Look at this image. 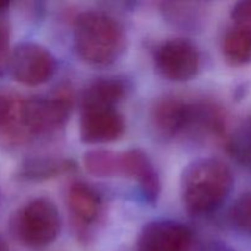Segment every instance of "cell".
Instances as JSON below:
<instances>
[{
  "label": "cell",
  "mask_w": 251,
  "mask_h": 251,
  "mask_svg": "<svg viewBox=\"0 0 251 251\" xmlns=\"http://www.w3.org/2000/svg\"><path fill=\"white\" fill-rule=\"evenodd\" d=\"M73 41L78 58L98 68L114 64L126 46V36L120 22L100 10H88L76 17Z\"/></svg>",
  "instance_id": "1"
},
{
  "label": "cell",
  "mask_w": 251,
  "mask_h": 251,
  "mask_svg": "<svg viewBox=\"0 0 251 251\" xmlns=\"http://www.w3.org/2000/svg\"><path fill=\"white\" fill-rule=\"evenodd\" d=\"M234 176L226 162L208 157L191 162L181 176V201L189 213L203 216L217 211L229 196Z\"/></svg>",
  "instance_id": "2"
},
{
  "label": "cell",
  "mask_w": 251,
  "mask_h": 251,
  "mask_svg": "<svg viewBox=\"0 0 251 251\" xmlns=\"http://www.w3.org/2000/svg\"><path fill=\"white\" fill-rule=\"evenodd\" d=\"M60 229V213L48 198L32 199L16 210L10 220L12 235L31 249L49 247L55 242Z\"/></svg>",
  "instance_id": "3"
},
{
  "label": "cell",
  "mask_w": 251,
  "mask_h": 251,
  "mask_svg": "<svg viewBox=\"0 0 251 251\" xmlns=\"http://www.w3.org/2000/svg\"><path fill=\"white\" fill-rule=\"evenodd\" d=\"M74 107V93L60 86L47 96H32L25 100V126L28 139L49 136L63 129Z\"/></svg>",
  "instance_id": "4"
},
{
  "label": "cell",
  "mask_w": 251,
  "mask_h": 251,
  "mask_svg": "<svg viewBox=\"0 0 251 251\" xmlns=\"http://www.w3.org/2000/svg\"><path fill=\"white\" fill-rule=\"evenodd\" d=\"M55 70V56L42 44L22 42L12 48L7 73L16 82L25 86L43 85L53 77Z\"/></svg>",
  "instance_id": "5"
},
{
  "label": "cell",
  "mask_w": 251,
  "mask_h": 251,
  "mask_svg": "<svg viewBox=\"0 0 251 251\" xmlns=\"http://www.w3.org/2000/svg\"><path fill=\"white\" fill-rule=\"evenodd\" d=\"M154 68L157 73L172 82H185L198 75L200 70V53L195 44L185 38H169L154 50Z\"/></svg>",
  "instance_id": "6"
},
{
  "label": "cell",
  "mask_w": 251,
  "mask_h": 251,
  "mask_svg": "<svg viewBox=\"0 0 251 251\" xmlns=\"http://www.w3.org/2000/svg\"><path fill=\"white\" fill-rule=\"evenodd\" d=\"M195 113V102L176 95H164L154 100L150 120L156 135L166 140L190 132Z\"/></svg>",
  "instance_id": "7"
},
{
  "label": "cell",
  "mask_w": 251,
  "mask_h": 251,
  "mask_svg": "<svg viewBox=\"0 0 251 251\" xmlns=\"http://www.w3.org/2000/svg\"><path fill=\"white\" fill-rule=\"evenodd\" d=\"M125 176L139 185L142 196L149 203H156L161 194V180L153 163L146 152L140 149L115 152L113 157L112 178Z\"/></svg>",
  "instance_id": "8"
},
{
  "label": "cell",
  "mask_w": 251,
  "mask_h": 251,
  "mask_svg": "<svg viewBox=\"0 0 251 251\" xmlns=\"http://www.w3.org/2000/svg\"><path fill=\"white\" fill-rule=\"evenodd\" d=\"M126 124L117 108H81L80 139L87 145H102L118 141L124 135Z\"/></svg>",
  "instance_id": "9"
},
{
  "label": "cell",
  "mask_w": 251,
  "mask_h": 251,
  "mask_svg": "<svg viewBox=\"0 0 251 251\" xmlns=\"http://www.w3.org/2000/svg\"><path fill=\"white\" fill-rule=\"evenodd\" d=\"M190 228L178 221L157 220L145 225L137 240V251H191Z\"/></svg>",
  "instance_id": "10"
},
{
  "label": "cell",
  "mask_w": 251,
  "mask_h": 251,
  "mask_svg": "<svg viewBox=\"0 0 251 251\" xmlns=\"http://www.w3.org/2000/svg\"><path fill=\"white\" fill-rule=\"evenodd\" d=\"M66 203L76 233L90 232L102 220L104 213L103 199L92 186L85 183H74L68 189Z\"/></svg>",
  "instance_id": "11"
},
{
  "label": "cell",
  "mask_w": 251,
  "mask_h": 251,
  "mask_svg": "<svg viewBox=\"0 0 251 251\" xmlns=\"http://www.w3.org/2000/svg\"><path fill=\"white\" fill-rule=\"evenodd\" d=\"M25 100L14 91L0 88V137L11 142H25L28 139L25 126Z\"/></svg>",
  "instance_id": "12"
},
{
  "label": "cell",
  "mask_w": 251,
  "mask_h": 251,
  "mask_svg": "<svg viewBox=\"0 0 251 251\" xmlns=\"http://www.w3.org/2000/svg\"><path fill=\"white\" fill-rule=\"evenodd\" d=\"M75 163L70 159L53 157H32L21 162L15 172V179L24 183H37L49 180L61 174L70 173Z\"/></svg>",
  "instance_id": "13"
},
{
  "label": "cell",
  "mask_w": 251,
  "mask_h": 251,
  "mask_svg": "<svg viewBox=\"0 0 251 251\" xmlns=\"http://www.w3.org/2000/svg\"><path fill=\"white\" fill-rule=\"evenodd\" d=\"M126 95V83L117 77H102L92 81L81 97V108L113 107Z\"/></svg>",
  "instance_id": "14"
},
{
  "label": "cell",
  "mask_w": 251,
  "mask_h": 251,
  "mask_svg": "<svg viewBox=\"0 0 251 251\" xmlns=\"http://www.w3.org/2000/svg\"><path fill=\"white\" fill-rule=\"evenodd\" d=\"M221 50L229 65H247L251 63V36L233 26L223 36Z\"/></svg>",
  "instance_id": "15"
},
{
  "label": "cell",
  "mask_w": 251,
  "mask_h": 251,
  "mask_svg": "<svg viewBox=\"0 0 251 251\" xmlns=\"http://www.w3.org/2000/svg\"><path fill=\"white\" fill-rule=\"evenodd\" d=\"M228 149L232 156L251 172V115L245 118L228 137Z\"/></svg>",
  "instance_id": "16"
},
{
  "label": "cell",
  "mask_w": 251,
  "mask_h": 251,
  "mask_svg": "<svg viewBox=\"0 0 251 251\" xmlns=\"http://www.w3.org/2000/svg\"><path fill=\"white\" fill-rule=\"evenodd\" d=\"M229 218L235 229L251 237V193L242 194L234 201Z\"/></svg>",
  "instance_id": "17"
},
{
  "label": "cell",
  "mask_w": 251,
  "mask_h": 251,
  "mask_svg": "<svg viewBox=\"0 0 251 251\" xmlns=\"http://www.w3.org/2000/svg\"><path fill=\"white\" fill-rule=\"evenodd\" d=\"M232 20L234 27L251 36V0H244L234 5L232 10Z\"/></svg>",
  "instance_id": "18"
},
{
  "label": "cell",
  "mask_w": 251,
  "mask_h": 251,
  "mask_svg": "<svg viewBox=\"0 0 251 251\" xmlns=\"http://www.w3.org/2000/svg\"><path fill=\"white\" fill-rule=\"evenodd\" d=\"M11 47H10V26L7 21L0 19V76L4 75L9 69L10 56H11Z\"/></svg>",
  "instance_id": "19"
},
{
  "label": "cell",
  "mask_w": 251,
  "mask_h": 251,
  "mask_svg": "<svg viewBox=\"0 0 251 251\" xmlns=\"http://www.w3.org/2000/svg\"><path fill=\"white\" fill-rule=\"evenodd\" d=\"M9 7H10V2L0 1V16H1V15H4L5 12L9 10Z\"/></svg>",
  "instance_id": "20"
},
{
  "label": "cell",
  "mask_w": 251,
  "mask_h": 251,
  "mask_svg": "<svg viewBox=\"0 0 251 251\" xmlns=\"http://www.w3.org/2000/svg\"><path fill=\"white\" fill-rule=\"evenodd\" d=\"M0 251H9V245L1 235H0Z\"/></svg>",
  "instance_id": "21"
}]
</instances>
